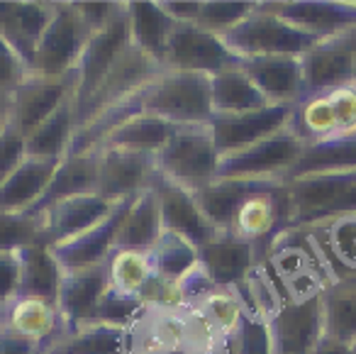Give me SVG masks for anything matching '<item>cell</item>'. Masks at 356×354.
Instances as JSON below:
<instances>
[{"label": "cell", "mask_w": 356, "mask_h": 354, "mask_svg": "<svg viewBox=\"0 0 356 354\" xmlns=\"http://www.w3.org/2000/svg\"><path fill=\"white\" fill-rule=\"evenodd\" d=\"M229 339L198 308L144 305L127 325L124 354H222Z\"/></svg>", "instance_id": "obj_1"}, {"label": "cell", "mask_w": 356, "mask_h": 354, "mask_svg": "<svg viewBox=\"0 0 356 354\" xmlns=\"http://www.w3.org/2000/svg\"><path fill=\"white\" fill-rule=\"evenodd\" d=\"M286 183L291 191V230H312L356 215V169L310 174Z\"/></svg>", "instance_id": "obj_2"}, {"label": "cell", "mask_w": 356, "mask_h": 354, "mask_svg": "<svg viewBox=\"0 0 356 354\" xmlns=\"http://www.w3.org/2000/svg\"><path fill=\"white\" fill-rule=\"evenodd\" d=\"M142 113L161 118L176 128L210 125L213 120L210 76L166 69L142 91Z\"/></svg>", "instance_id": "obj_3"}, {"label": "cell", "mask_w": 356, "mask_h": 354, "mask_svg": "<svg viewBox=\"0 0 356 354\" xmlns=\"http://www.w3.org/2000/svg\"><path fill=\"white\" fill-rule=\"evenodd\" d=\"M222 42L234 56L244 61L257 56H302L322 40L283 20L268 8V3H259L257 10L229 30Z\"/></svg>", "instance_id": "obj_4"}, {"label": "cell", "mask_w": 356, "mask_h": 354, "mask_svg": "<svg viewBox=\"0 0 356 354\" xmlns=\"http://www.w3.org/2000/svg\"><path fill=\"white\" fill-rule=\"evenodd\" d=\"M220 154L210 125L176 128L168 144L156 154V171L171 183L195 193L218 178Z\"/></svg>", "instance_id": "obj_5"}, {"label": "cell", "mask_w": 356, "mask_h": 354, "mask_svg": "<svg viewBox=\"0 0 356 354\" xmlns=\"http://www.w3.org/2000/svg\"><path fill=\"white\" fill-rule=\"evenodd\" d=\"M288 130L305 147L330 142L356 130V84L327 93L302 95L291 110Z\"/></svg>", "instance_id": "obj_6"}, {"label": "cell", "mask_w": 356, "mask_h": 354, "mask_svg": "<svg viewBox=\"0 0 356 354\" xmlns=\"http://www.w3.org/2000/svg\"><path fill=\"white\" fill-rule=\"evenodd\" d=\"M320 288L273 298L271 310L266 313L273 354H312L317 349L320 339L325 337Z\"/></svg>", "instance_id": "obj_7"}, {"label": "cell", "mask_w": 356, "mask_h": 354, "mask_svg": "<svg viewBox=\"0 0 356 354\" xmlns=\"http://www.w3.org/2000/svg\"><path fill=\"white\" fill-rule=\"evenodd\" d=\"M88 40L90 30L83 25L74 3H56L54 17L37 45L32 74L42 79H64L76 74Z\"/></svg>", "instance_id": "obj_8"}, {"label": "cell", "mask_w": 356, "mask_h": 354, "mask_svg": "<svg viewBox=\"0 0 356 354\" xmlns=\"http://www.w3.org/2000/svg\"><path fill=\"white\" fill-rule=\"evenodd\" d=\"M305 144L291 132L271 134L264 142L242 152L220 157L218 178H244V181H286L291 169L298 164Z\"/></svg>", "instance_id": "obj_9"}, {"label": "cell", "mask_w": 356, "mask_h": 354, "mask_svg": "<svg viewBox=\"0 0 356 354\" xmlns=\"http://www.w3.org/2000/svg\"><path fill=\"white\" fill-rule=\"evenodd\" d=\"M163 71L166 69H163L159 61H154L152 56L139 52L137 47H129L118 59V64L110 69V74L105 76L103 84L98 86V91L76 110V125L81 128V125L93 120L95 115H100L103 110L115 108V105L139 95L152 81H156Z\"/></svg>", "instance_id": "obj_10"}, {"label": "cell", "mask_w": 356, "mask_h": 354, "mask_svg": "<svg viewBox=\"0 0 356 354\" xmlns=\"http://www.w3.org/2000/svg\"><path fill=\"white\" fill-rule=\"evenodd\" d=\"M239 64L242 59L229 52L222 37L203 30L195 22H176L166 59H163V69L168 71H188V74H203L210 79Z\"/></svg>", "instance_id": "obj_11"}, {"label": "cell", "mask_w": 356, "mask_h": 354, "mask_svg": "<svg viewBox=\"0 0 356 354\" xmlns=\"http://www.w3.org/2000/svg\"><path fill=\"white\" fill-rule=\"evenodd\" d=\"M293 105H266L261 110L239 115H213L210 132L220 157L242 152L288 128Z\"/></svg>", "instance_id": "obj_12"}, {"label": "cell", "mask_w": 356, "mask_h": 354, "mask_svg": "<svg viewBox=\"0 0 356 354\" xmlns=\"http://www.w3.org/2000/svg\"><path fill=\"white\" fill-rule=\"evenodd\" d=\"M76 93V74L64 79H42L32 74L13 95H8V123L27 137L64 100Z\"/></svg>", "instance_id": "obj_13"}, {"label": "cell", "mask_w": 356, "mask_h": 354, "mask_svg": "<svg viewBox=\"0 0 356 354\" xmlns=\"http://www.w3.org/2000/svg\"><path fill=\"white\" fill-rule=\"evenodd\" d=\"M129 47H132V40H129L127 6H124V13L113 25L105 27L103 32L90 35L88 47H86L83 56L79 61V69H76V110L98 91L103 79L110 74V69L118 64V59Z\"/></svg>", "instance_id": "obj_14"}, {"label": "cell", "mask_w": 356, "mask_h": 354, "mask_svg": "<svg viewBox=\"0 0 356 354\" xmlns=\"http://www.w3.org/2000/svg\"><path fill=\"white\" fill-rule=\"evenodd\" d=\"M198 259L220 288L242 291L259 269V252L234 232H215L198 249Z\"/></svg>", "instance_id": "obj_15"}, {"label": "cell", "mask_w": 356, "mask_h": 354, "mask_svg": "<svg viewBox=\"0 0 356 354\" xmlns=\"http://www.w3.org/2000/svg\"><path fill=\"white\" fill-rule=\"evenodd\" d=\"M134 198H122L118 201L115 210L105 217L103 222L93 225L90 230L81 232L79 237L64 242V245L49 247L51 256L61 264L64 271H79V269H90V266H100L110 259V254L115 252V240H118L120 225H122L124 215L132 208Z\"/></svg>", "instance_id": "obj_16"}, {"label": "cell", "mask_w": 356, "mask_h": 354, "mask_svg": "<svg viewBox=\"0 0 356 354\" xmlns=\"http://www.w3.org/2000/svg\"><path fill=\"white\" fill-rule=\"evenodd\" d=\"M3 330L40 344L44 354L69 332L56 300L40 295H17L3 308Z\"/></svg>", "instance_id": "obj_17"}, {"label": "cell", "mask_w": 356, "mask_h": 354, "mask_svg": "<svg viewBox=\"0 0 356 354\" xmlns=\"http://www.w3.org/2000/svg\"><path fill=\"white\" fill-rule=\"evenodd\" d=\"M156 176V157L127 152V149H100V181L98 196L118 203L149 191Z\"/></svg>", "instance_id": "obj_18"}, {"label": "cell", "mask_w": 356, "mask_h": 354, "mask_svg": "<svg viewBox=\"0 0 356 354\" xmlns=\"http://www.w3.org/2000/svg\"><path fill=\"white\" fill-rule=\"evenodd\" d=\"M152 188L156 193L159 210H161L163 230L166 232L184 237V240H188L198 249L218 232L213 227V222L205 217V213L200 210L198 201H195V196L191 191L171 183L159 171L154 176Z\"/></svg>", "instance_id": "obj_19"}, {"label": "cell", "mask_w": 356, "mask_h": 354, "mask_svg": "<svg viewBox=\"0 0 356 354\" xmlns=\"http://www.w3.org/2000/svg\"><path fill=\"white\" fill-rule=\"evenodd\" d=\"M115 206H118V203L108 201V198L98 196V193L76 196V198H69V201L56 203V206L40 213L42 242H44L47 247L64 245V242L79 237L81 232L90 230L93 225L103 222L105 217L115 210Z\"/></svg>", "instance_id": "obj_20"}, {"label": "cell", "mask_w": 356, "mask_h": 354, "mask_svg": "<svg viewBox=\"0 0 356 354\" xmlns=\"http://www.w3.org/2000/svg\"><path fill=\"white\" fill-rule=\"evenodd\" d=\"M268 8L317 40H332L356 27V3L344 0H283Z\"/></svg>", "instance_id": "obj_21"}, {"label": "cell", "mask_w": 356, "mask_h": 354, "mask_svg": "<svg viewBox=\"0 0 356 354\" xmlns=\"http://www.w3.org/2000/svg\"><path fill=\"white\" fill-rule=\"evenodd\" d=\"M56 3H30V0H0V40L8 42L32 69L35 52L51 22Z\"/></svg>", "instance_id": "obj_22"}, {"label": "cell", "mask_w": 356, "mask_h": 354, "mask_svg": "<svg viewBox=\"0 0 356 354\" xmlns=\"http://www.w3.org/2000/svg\"><path fill=\"white\" fill-rule=\"evenodd\" d=\"M305 95L327 93V91L354 86V56L344 35L322 40L317 47L300 56Z\"/></svg>", "instance_id": "obj_23"}, {"label": "cell", "mask_w": 356, "mask_h": 354, "mask_svg": "<svg viewBox=\"0 0 356 354\" xmlns=\"http://www.w3.org/2000/svg\"><path fill=\"white\" fill-rule=\"evenodd\" d=\"M242 69L271 105H296L305 95L300 56H257L244 59Z\"/></svg>", "instance_id": "obj_24"}, {"label": "cell", "mask_w": 356, "mask_h": 354, "mask_svg": "<svg viewBox=\"0 0 356 354\" xmlns=\"http://www.w3.org/2000/svg\"><path fill=\"white\" fill-rule=\"evenodd\" d=\"M110 288L108 266H90V269L66 271V279L59 291V310L66 328L76 330L79 325L93 323L98 303L103 300L105 291Z\"/></svg>", "instance_id": "obj_25"}, {"label": "cell", "mask_w": 356, "mask_h": 354, "mask_svg": "<svg viewBox=\"0 0 356 354\" xmlns=\"http://www.w3.org/2000/svg\"><path fill=\"white\" fill-rule=\"evenodd\" d=\"M98 181H100V149L83 152V154H69V157L59 162V169H56L54 178H51L49 188H47L44 196L40 198V203L30 213L40 215L42 210H47V208L56 206L61 201L98 193Z\"/></svg>", "instance_id": "obj_26"}, {"label": "cell", "mask_w": 356, "mask_h": 354, "mask_svg": "<svg viewBox=\"0 0 356 354\" xmlns=\"http://www.w3.org/2000/svg\"><path fill=\"white\" fill-rule=\"evenodd\" d=\"M129 17V40L132 47L152 56L154 61L163 66L168 45H171L176 20L163 10L161 0H132L127 3Z\"/></svg>", "instance_id": "obj_27"}, {"label": "cell", "mask_w": 356, "mask_h": 354, "mask_svg": "<svg viewBox=\"0 0 356 354\" xmlns=\"http://www.w3.org/2000/svg\"><path fill=\"white\" fill-rule=\"evenodd\" d=\"M320 300L325 337L351 347L356 342V274L334 276L322 284Z\"/></svg>", "instance_id": "obj_28"}, {"label": "cell", "mask_w": 356, "mask_h": 354, "mask_svg": "<svg viewBox=\"0 0 356 354\" xmlns=\"http://www.w3.org/2000/svg\"><path fill=\"white\" fill-rule=\"evenodd\" d=\"M59 162L54 159L27 157L15 169L10 178L0 188V210L6 213H27L40 203L44 191L54 178Z\"/></svg>", "instance_id": "obj_29"}, {"label": "cell", "mask_w": 356, "mask_h": 354, "mask_svg": "<svg viewBox=\"0 0 356 354\" xmlns=\"http://www.w3.org/2000/svg\"><path fill=\"white\" fill-rule=\"evenodd\" d=\"M163 232L166 230H163L156 193H154V188H149V191L139 193L134 198L132 208L124 215L118 240H115V249H132L149 254L156 247V242L161 240Z\"/></svg>", "instance_id": "obj_30"}, {"label": "cell", "mask_w": 356, "mask_h": 354, "mask_svg": "<svg viewBox=\"0 0 356 354\" xmlns=\"http://www.w3.org/2000/svg\"><path fill=\"white\" fill-rule=\"evenodd\" d=\"M76 98L71 95L69 100L59 105L35 132H30L25 137L27 157L35 159H61L69 157L71 142H74L76 134Z\"/></svg>", "instance_id": "obj_31"}, {"label": "cell", "mask_w": 356, "mask_h": 354, "mask_svg": "<svg viewBox=\"0 0 356 354\" xmlns=\"http://www.w3.org/2000/svg\"><path fill=\"white\" fill-rule=\"evenodd\" d=\"M210 98H213V115H239L271 105L247 76L242 64L220 71L210 79Z\"/></svg>", "instance_id": "obj_32"}, {"label": "cell", "mask_w": 356, "mask_h": 354, "mask_svg": "<svg viewBox=\"0 0 356 354\" xmlns=\"http://www.w3.org/2000/svg\"><path fill=\"white\" fill-rule=\"evenodd\" d=\"M254 186L257 181H244V178H215L210 186L195 191L193 196L215 230L229 232L239 206L252 193Z\"/></svg>", "instance_id": "obj_33"}, {"label": "cell", "mask_w": 356, "mask_h": 354, "mask_svg": "<svg viewBox=\"0 0 356 354\" xmlns=\"http://www.w3.org/2000/svg\"><path fill=\"white\" fill-rule=\"evenodd\" d=\"M176 132V125L166 123L161 118L154 115L139 113L132 120L118 128L103 147H115V149H127V152H139V154H152L156 157L163 147L168 144V139Z\"/></svg>", "instance_id": "obj_34"}, {"label": "cell", "mask_w": 356, "mask_h": 354, "mask_svg": "<svg viewBox=\"0 0 356 354\" xmlns=\"http://www.w3.org/2000/svg\"><path fill=\"white\" fill-rule=\"evenodd\" d=\"M341 169H356V130L330 139V142L305 147L286 181L310 176V174L341 171Z\"/></svg>", "instance_id": "obj_35"}, {"label": "cell", "mask_w": 356, "mask_h": 354, "mask_svg": "<svg viewBox=\"0 0 356 354\" xmlns=\"http://www.w3.org/2000/svg\"><path fill=\"white\" fill-rule=\"evenodd\" d=\"M22 291L20 295H40V298L56 300L66 271L51 256L44 242H37L27 252H22Z\"/></svg>", "instance_id": "obj_36"}, {"label": "cell", "mask_w": 356, "mask_h": 354, "mask_svg": "<svg viewBox=\"0 0 356 354\" xmlns=\"http://www.w3.org/2000/svg\"><path fill=\"white\" fill-rule=\"evenodd\" d=\"M127 328L108 323H86L66 332L49 354H124Z\"/></svg>", "instance_id": "obj_37"}, {"label": "cell", "mask_w": 356, "mask_h": 354, "mask_svg": "<svg viewBox=\"0 0 356 354\" xmlns=\"http://www.w3.org/2000/svg\"><path fill=\"white\" fill-rule=\"evenodd\" d=\"M110 276V288H118L127 295H134L142 303V293L149 286V281L156 276L152 264V256L144 252L132 249H115L110 259L105 261Z\"/></svg>", "instance_id": "obj_38"}, {"label": "cell", "mask_w": 356, "mask_h": 354, "mask_svg": "<svg viewBox=\"0 0 356 354\" xmlns=\"http://www.w3.org/2000/svg\"><path fill=\"white\" fill-rule=\"evenodd\" d=\"M149 256H152L154 271L171 284H178L191 269L200 264L198 247H193L188 240L173 235V232H163L156 247L149 252Z\"/></svg>", "instance_id": "obj_39"}, {"label": "cell", "mask_w": 356, "mask_h": 354, "mask_svg": "<svg viewBox=\"0 0 356 354\" xmlns=\"http://www.w3.org/2000/svg\"><path fill=\"white\" fill-rule=\"evenodd\" d=\"M42 242V222L35 213L0 210V254H22Z\"/></svg>", "instance_id": "obj_40"}, {"label": "cell", "mask_w": 356, "mask_h": 354, "mask_svg": "<svg viewBox=\"0 0 356 354\" xmlns=\"http://www.w3.org/2000/svg\"><path fill=\"white\" fill-rule=\"evenodd\" d=\"M257 6L259 3H252V0H203L195 25H200L203 30L213 32L218 37H225L239 22L247 20L257 10Z\"/></svg>", "instance_id": "obj_41"}, {"label": "cell", "mask_w": 356, "mask_h": 354, "mask_svg": "<svg viewBox=\"0 0 356 354\" xmlns=\"http://www.w3.org/2000/svg\"><path fill=\"white\" fill-rule=\"evenodd\" d=\"M210 323L215 325L218 332L225 337H234L239 323L244 318V300L237 291L229 288H215L200 305H195Z\"/></svg>", "instance_id": "obj_42"}, {"label": "cell", "mask_w": 356, "mask_h": 354, "mask_svg": "<svg viewBox=\"0 0 356 354\" xmlns=\"http://www.w3.org/2000/svg\"><path fill=\"white\" fill-rule=\"evenodd\" d=\"M325 230V249L334 264L341 266L337 276L356 274V215L320 225Z\"/></svg>", "instance_id": "obj_43"}, {"label": "cell", "mask_w": 356, "mask_h": 354, "mask_svg": "<svg viewBox=\"0 0 356 354\" xmlns=\"http://www.w3.org/2000/svg\"><path fill=\"white\" fill-rule=\"evenodd\" d=\"M234 344L239 354H273L271 325L266 313L244 305V318L234 332Z\"/></svg>", "instance_id": "obj_44"}, {"label": "cell", "mask_w": 356, "mask_h": 354, "mask_svg": "<svg viewBox=\"0 0 356 354\" xmlns=\"http://www.w3.org/2000/svg\"><path fill=\"white\" fill-rule=\"evenodd\" d=\"M142 308L144 305L139 303V298L122 293L118 288H108L103 300L98 303L93 323H108V325H122V328H127Z\"/></svg>", "instance_id": "obj_45"}, {"label": "cell", "mask_w": 356, "mask_h": 354, "mask_svg": "<svg viewBox=\"0 0 356 354\" xmlns=\"http://www.w3.org/2000/svg\"><path fill=\"white\" fill-rule=\"evenodd\" d=\"M127 3L120 0H74L76 13L81 15L83 25L90 30V35L103 32L105 27H110L120 15L124 13Z\"/></svg>", "instance_id": "obj_46"}, {"label": "cell", "mask_w": 356, "mask_h": 354, "mask_svg": "<svg viewBox=\"0 0 356 354\" xmlns=\"http://www.w3.org/2000/svg\"><path fill=\"white\" fill-rule=\"evenodd\" d=\"M32 69L8 42L0 40V95H13L27 79Z\"/></svg>", "instance_id": "obj_47"}, {"label": "cell", "mask_w": 356, "mask_h": 354, "mask_svg": "<svg viewBox=\"0 0 356 354\" xmlns=\"http://www.w3.org/2000/svg\"><path fill=\"white\" fill-rule=\"evenodd\" d=\"M176 286H178V303L191 305V308L200 305L215 288H220V286L213 281V276L205 271L203 264H198L195 269H191Z\"/></svg>", "instance_id": "obj_48"}, {"label": "cell", "mask_w": 356, "mask_h": 354, "mask_svg": "<svg viewBox=\"0 0 356 354\" xmlns=\"http://www.w3.org/2000/svg\"><path fill=\"white\" fill-rule=\"evenodd\" d=\"M25 159H27L25 137L8 123L6 132L0 137V188H3V183L15 174V169L20 167Z\"/></svg>", "instance_id": "obj_49"}, {"label": "cell", "mask_w": 356, "mask_h": 354, "mask_svg": "<svg viewBox=\"0 0 356 354\" xmlns=\"http://www.w3.org/2000/svg\"><path fill=\"white\" fill-rule=\"evenodd\" d=\"M22 291V256L0 254V305L15 300Z\"/></svg>", "instance_id": "obj_50"}, {"label": "cell", "mask_w": 356, "mask_h": 354, "mask_svg": "<svg viewBox=\"0 0 356 354\" xmlns=\"http://www.w3.org/2000/svg\"><path fill=\"white\" fill-rule=\"evenodd\" d=\"M161 6L176 22H198L203 0H161Z\"/></svg>", "instance_id": "obj_51"}, {"label": "cell", "mask_w": 356, "mask_h": 354, "mask_svg": "<svg viewBox=\"0 0 356 354\" xmlns=\"http://www.w3.org/2000/svg\"><path fill=\"white\" fill-rule=\"evenodd\" d=\"M0 354H44V349L30 339H22L17 334L0 330Z\"/></svg>", "instance_id": "obj_52"}, {"label": "cell", "mask_w": 356, "mask_h": 354, "mask_svg": "<svg viewBox=\"0 0 356 354\" xmlns=\"http://www.w3.org/2000/svg\"><path fill=\"white\" fill-rule=\"evenodd\" d=\"M312 354H351V347L344 342H337V339H330V337H322L317 349Z\"/></svg>", "instance_id": "obj_53"}, {"label": "cell", "mask_w": 356, "mask_h": 354, "mask_svg": "<svg viewBox=\"0 0 356 354\" xmlns=\"http://www.w3.org/2000/svg\"><path fill=\"white\" fill-rule=\"evenodd\" d=\"M344 40L351 49V56H354V79H356V27H351V30L344 32Z\"/></svg>", "instance_id": "obj_54"}, {"label": "cell", "mask_w": 356, "mask_h": 354, "mask_svg": "<svg viewBox=\"0 0 356 354\" xmlns=\"http://www.w3.org/2000/svg\"><path fill=\"white\" fill-rule=\"evenodd\" d=\"M8 128V95H0V137Z\"/></svg>", "instance_id": "obj_55"}, {"label": "cell", "mask_w": 356, "mask_h": 354, "mask_svg": "<svg viewBox=\"0 0 356 354\" xmlns=\"http://www.w3.org/2000/svg\"><path fill=\"white\" fill-rule=\"evenodd\" d=\"M222 354H239V352H237V344H234V337L227 342V347H225V352H222Z\"/></svg>", "instance_id": "obj_56"}, {"label": "cell", "mask_w": 356, "mask_h": 354, "mask_svg": "<svg viewBox=\"0 0 356 354\" xmlns=\"http://www.w3.org/2000/svg\"><path fill=\"white\" fill-rule=\"evenodd\" d=\"M3 308H6V305H0V330H3Z\"/></svg>", "instance_id": "obj_57"}, {"label": "cell", "mask_w": 356, "mask_h": 354, "mask_svg": "<svg viewBox=\"0 0 356 354\" xmlns=\"http://www.w3.org/2000/svg\"><path fill=\"white\" fill-rule=\"evenodd\" d=\"M351 354H356V342H354V344H351Z\"/></svg>", "instance_id": "obj_58"}]
</instances>
